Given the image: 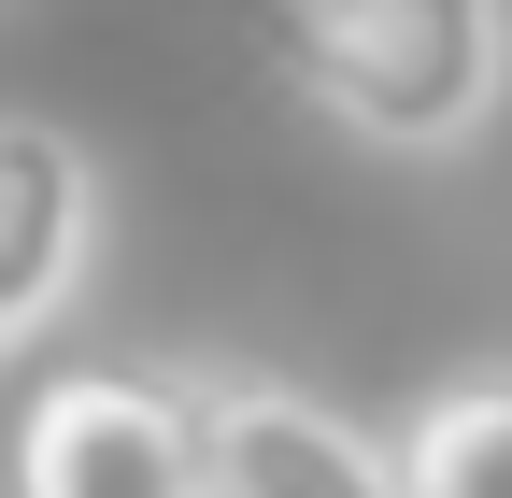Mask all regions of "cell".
Returning a JSON list of instances; mask_svg holds the SVG:
<instances>
[{"instance_id":"3957f363","label":"cell","mask_w":512,"mask_h":498,"mask_svg":"<svg viewBox=\"0 0 512 498\" xmlns=\"http://www.w3.org/2000/svg\"><path fill=\"white\" fill-rule=\"evenodd\" d=\"M200 456H214V498H413L399 442H370L356 413L299 385H200Z\"/></svg>"},{"instance_id":"277c9868","label":"cell","mask_w":512,"mask_h":498,"mask_svg":"<svg viewBox=\"0 0 512 498\" xmlns=\"http://www.w3.org/2000/svg\"><path fill=\"white\" fill-rule=\"evenodd\" d=\"M86 242H100V171H86V143L43 129V114H0V342H29V328L72 314Z\"/></svg>"},{"instance_id":"5b68a950","label":"cell","mask_w":512,"mask_h":498,"mask_svg":"<svg viewBox=\"0 0 512 498\" xmlns=\"http://www.w3.org/2000/svg\"><path fill=\"white\" fill-rule=\"evenodd\" d=\"M399 470H413V498H512V370L498 385H441L413 413Z\"/></svg>"},{"instance_id":"6da1fadb","label":"cell","mask_w":512,"mask_h":498,"mask_svg":"<svg viewBox=\"0 0 512 498\" xmlns=\"http://www.w3.org/2000/svg\"><path fill=\"white\" fill-rule=\"evenodd\" d=\"M271 57L384 157H456L512 86V0H271Z\"/></svg>"},{"instance_id":"7a4b0ae2","label":"cell","mask_w":512,"mask_h":498,"mask_svg":"<svg viewBox=\"0 0 512 498\" xmlns=\"http://www.w3.org/2000/svg\"><path fill=\"white\" fill-rule=\"evenodd\" d=\"M15 498H214L200 385H157V370H114V356L43 370L15 413Z\"/></svg>"}]
</instances>
